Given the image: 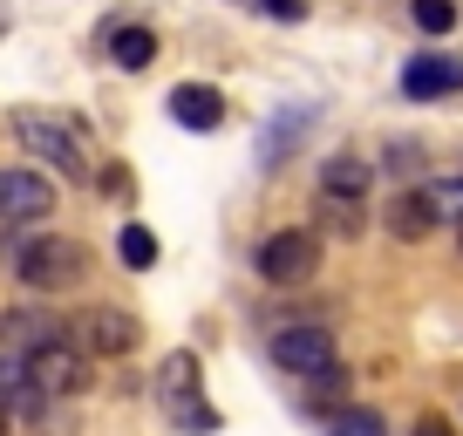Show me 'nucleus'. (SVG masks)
Here are the masks:
<instances>
[{
  "mask_svg": "<svg viewBox=\"0 0 463 436\" xmlns=\"http://www.w3.org/2000/svg\"><path fill=\"white\" fill-rule=\"evenodd\" d=\"M14 144L28 150L34 164H55V171L75 177V185H89V177H96V157H89V144H82V123H69V117H48V109H14Z\"/></svg>",
  "mask_w": 463,
  "mask_h": 436,
  "instance_id": "nucleus-1",
  "label": "nucleus"
},
{
  "mask_svg": "<svg viewBox=\"0 0 463 436\" xmlns=\"http://www.w3.org/2000/svg\"><path fill=\"white\" fill-rule=\"evenodd\" d=\"M157 403H164V416H171V430H184V436H212V430H218V409L204 403L198 355H191V348L164 355V368H157Z\"/></svg>",
  "mask_w": 463,
  "mask_h": 436,
  "instance_id": "nucleus-2",
  "label": "nucleus"
},
{
  "mask_svg": "<svg viewBox=\"0 0 463 436\" xmlns=\"http://www.w3.org/2000/svg\"><path fill=\"white\" fill-rule=\"evenodd\" d=\"M14 273L28 280L34 293H61L89 273V246L82 239H61V232H34L14 246Z\"/></svg>",
  "mask_w": 463,
  "mask_h": 436,
  "instance_id": "nucleus-3",
  "label": "nucleus"
},
{
  "mask_svg": "<svg viewBox=\"0 0 463 436\" xmlns=\"http://www.w3.org/2000/svg\"><path fill=\"white\" fill-rule=\"evenodd\" d=\"M260 280L266 287H300V280H314V266H320V239L314 232H300V225H287V232H273L260 246Z\"/></svg>",
  "mask_w": 463,
  "mask_h": 436,
  "instance_id": "nucleus-4",
  "label": "nucleus"
},
{
  "mask_svg": "<svg viewBox=\"0 0 463 436\" xmlns=\"http://www.w3.org/2000/svg\"><path fill=\"white\" fill-rule=\"evenodd\" d=\"M21 368H28V382L42 395H82L89 389V355L82 348H69V341H42V348H28L21 355Z\"/></svg>",
  "mask_w": 463,
  "mask_h": 436,
  "instance_id": "nucleus-5",
  "label": "nucleus"
},
{
  "mask_svg": "<svg viewBox=\"0 0 463 436\" xmlns=\"http://www.w3.org/2000/svg\"><path fill=\"white\" fill-rule=\"evenodd\" d=\"M55 212V185L28 164H7L0 171V225H42Z\"/></svg>",
  "mask_w": 463,
  "mask_h": 436,
  "instance_id": "nucleus-6",
  "label": "nucleus"
},
{
  "mask_svg": "<svg viewBox=\"0 0 463 436\" xmlns=\"http://www.w3.org/2000/svg\"><path fill=\"white\" fill-rule=\"evenodd\" d=\"M273 355L279 368H293V375H320V368L334 362V335L327 327H314V320H293V327H279L273 335Z\"/></svg>",
  "mask_w": 463,
  "mask_h": 436,
  "instance_id": "nucleus-7",
  "label": "nucleus"
},
{
  "mask_svg": "<svg viewBox=\"0 0 463 436\" xmlns=\"http://www.w3.org/2000/svg\"><path fill=\"white\" fill-rule=\"evenodd\" d=\"M457 89H463V55H409L402 96L436 102V96H457Z\"/></svg>",
  "mask_w": 463,
  "mask_h": 436,
  "instance_id": "nucleus-8",
  "label": "nucleus"
},
{
  "mask_svg": "<svg viewBox=\"0 0 463 436\" xmlns=\"http://www.w3.org/2000/svg\"><path fill=\"white\" fill-rule=\"evenodd\" d=\"M82 355H130L137 348V314H123V307H96V314H82Z\"/></svg>",
  "mask_w": 463,
  "mask_h": 436,
  "instance_id": "nucleus-9",
  "label": "nucleus"
},
{
  "mask_svg": "<svg viewBox=\"0 0 463 436\" xmlns=\"http://www.w3.org/2000/svg\"><path fill=\"white\" fill-rule=\"evenodd\" d=\"M368 185H375V164H362L354 150H334V157L320 164V198H327V204L368 198Z\"/></svg>",
  "mask_w": 463,
  "mask_h": 436,
  "instance_id": "nucleus-10",
  "label": "nucleus"
},
{
  "mask_svg": "<svg viewBox=\"0 0 463 436\" xmlns=\"http://www.w3.org/2000/svg\"><path fill=\"white\" fill-rule=\"evenodd\" d=\"M164 109H171V123H184V130H218V123H225V96L204 89V82H177Z\"/></svg>",
  "mask_w": 463,
  "mask_h": 436,
  "instance_id": "nucleus-11",
  "label": "nucleus"
},
{
  "mask_svg": "<svg viewBox=\"0 0 463 436\" xmlns=\"http://www.w3.org/2000/svg\"><path fill=\"white\" fill-rule=\"evenodd\" d=\"M436 218H443L436 191H402V198L389 204V232L395 239H422V232H436Z\"/></svg>",
  "mask_w": 463,
  "mask_h": 436,
  "instance_id": "nucleus-12",
  "label": "nucleus"
},
{
  "mask_svg": "<svg viewBox=\"0 0 463 436\" xmlns=\"http://www.w3.org/2000/svg\"><path fill=\"white\" fill-rule=\"evenodd\" d=\"M109 62H116V69H150V62H157V34H150V28H137V21H130V28H109Z\"/></svg>",
  "mask_w": 463,
  "mask_h": 436,
  "instance_id": "nucleus-13",
  "label": "nucleus"
},
{
  "mask_svg": "<svg viewBox=\"0 0 463 436\" xmlns=\"http://www.w3.org/2000/svg\"><path fill=\"white\" fill-rule=\"evenodd\" d=\"M42 403H48V395L28 382V368L0 355V409H7V416H14V409H21V416H42Z\"/></svg>",
  "mask_w": 463,
  "mask_h": 436,
  "instance_id": "nucleus-14",
  "label": "nucleus"
},
{
  "mask_svg": "<svg viewBox=\"0 0 463 436\" xmlns=\"http://www.w3.org/2000/svg\"><path fill=\"white\" fill-rule=\"evenodd\" d=\"M0 341L14 355H28V348H42V341H55V320L48 314H0Z\"/></svg>",
  "mask_w": 463,
  "mask_h": 436,
  "instance_id": "nucleus-15",
  "label": "nucleus"
},
{
  "mask_svg": "<svg viewBox=\"0 0 463 436\" xmlns=\"http://www.w3.org/2000/svg\"><path fill=\"white\" fill-rule=\"evenodd\" d=\"M307 123H314V109H300V102H287V109H279V117H273V130H266V150H260V157H266V164H279V157H287L293 144H300V130H307Z\"/></svg>",
  "mask_w": 463,
  "mask_h": 436,
  "instance_id": "nucleus-16",
  "label": "nucleus"
},
{
  "mask_svg": "<svg viewBox=\"0 0 463 436\" xmlns=\"http://www.w3.org/2000/svg\"><path fill=\"white\" fill-rule=\"evenodd\" d=\"M116 252H123V266L150 273V266H157V232H150V225H123V232H116Z\"/></svg>",
  "mask_w": 463,
  "mask_h": 436,
  "instance_id": "nucleus-17",
  "label": "nucleus"
},
{
  "mask_svg": "<svg viewBox=\"0 0 463 436\" xmlns=\"http://www.w3.org/2000/svg\"><path fill=\"white\" fill-rule=\"evenodd\" d=\"M409 21L422 34H449L457 28V0H409Z\"/></svg>",
  "mask_w": 463,
  "mask_h": 436,
  "instance_id": "nucleus-18",
  "label": "nucleus"
},
{
  "mask_svg": "<svg viewBox=\"0 0 463 436\" xmlns=\"http://www.w3.org/2000/svg\"><path fill=\"white\" fill-rule=\"evenodd\" d=\"M327 436H389V430H382L375 409L354 403V409H341V416H327Z\"/></svg>",
  "mask_w": 463,
  "mask_h": 436,
  "instance_id": "nucleus-19",
  "label": "nucleus"
},
{
  "mask_svg": "<svg viewBox=\"0 0 463 436\" xmlns=\"http://www.w3.org/2000/svg\"><path fill=\"white\" fill-rule=\"evenodd\" d=\"M239 7H252L266 21H307V0H239Z\"/></svg>",
  "mask_w": 463,
  "mask_h": 436,
  "instance_id": "nucleus-20",
  "label": "nucleus"
},
{
  "mask_svg": "<svg viewBox=\"0 0 463 436\" xmlns=\"http://www.w3.org/2000/svg\"><path fill=\"white\" fill-rule=\"evenodd\" d=\"M307 382H314V395H320V403H334V395L347 389V368H334V362H327L320 375H307Z\"/></svg>",
  "mask_w": 463,
  "mask_h": 436,
  "instance_id": "nucleus-21",
  "label": "nucleus"
},
{
  "mask_svg": "<svg viewBox=\"0 0 463 436\" xmlns=\"http://www.w3.org/2000/svg\"><path fill=\"white\" fill-rule=\"evenodd\" d=\"M416 436H457V430H449L443 416H416Z\"/></svg>",
  "mask_w": 463,
  "mask_h": 436,
  "instance_id": "nucleus-22",
  "label": "nucleus"
},
{
  "mask_svg": "<svg viewBox=\"0 0 463 436\" xmlns=\"http://www.w3.org/2000/svg\"><path fill=\"white\" fill-rule=\"evenodd\" d=\"M436 204H463V177H449V185H436Z\"/></svg>",
  "mask_w": 463,
  "mask_h": 436,
  "instance_id": "nucleus-23",
  "label": "nucleus"
},
{
  "mask_svg": "<svg viewBox=\"0 0 463 436\" xmlns=\"http://www.w3.org/2000/svg\"><path fill=\"white\" fill-rule=\"evenodd\" d=\"M0 436H7V409H0Z\"/></svg>",
  "mask_w": 463,
  "mask_h": 436,
  "instance_id": "nucleus-24",
  "label": "nucleus"
},
{
  "mask_svg": "<svg viewBox=\"0 0 463 436\" xmlns=\"http://www.w3.org/2000/svg\"><path fill=\"white\" fill-rule=\"evenodd\" d=\"M0 34H7V14H0Z\"/></svg>",
  "mask_w": 463,
  "mask_h": 436,
  "instance_id": "nucleus-25",
  "label": "nucleus"
}]
</instances>
